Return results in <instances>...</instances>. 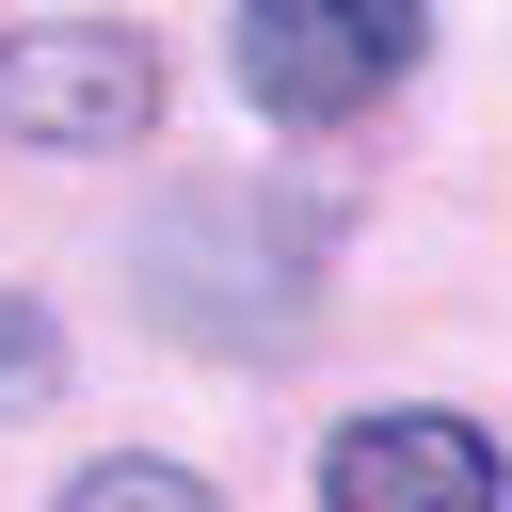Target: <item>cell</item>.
I'll return each instance as SVG.
<instances>
[{"label": "cell", "instance_id": "cell-1", "mask_svg": "<svg viewBox=\"0 0 512 512\" xmlns=\"http://www.w3.org/2000/svg\"><path fill=\"white\" fill-rule=\"evenodd\" d=\"M416 0H240L224 16V64H240V96L272 112V128H336V112H368L400 64H416Z\"/></svg>", "mask_w": 512, "mask_h": 512}, {"label": "cell", "instance_id": "cell-2", "mask_svg": "<svg viewBox=\"0 0 512 512\" xmlns=\"http://www.w3.org/2000/svg\"><path fill=\"white\" fill-rule=\"evenodd\" d=\"M144 112H160V64H144V32H112V16L0 32V128H16V144H64V160H96V144H128Z\"/></svg>", "mask_w": 512, "mask_h": 512}, {"label": "cell", "instance_id": "cell-3", "mask_svg": "<svg viewBox=\"0 0 512 512\" xmlns=\"http://www.w3.org/2000/svg\"><path fill=\"white\" fill-rule=\"evenodd\" d=\"M320 512H496V448H480L464 416H432V400L352 416V432L320 448Z\"/></svg>", "mask_w": 512, "mask_h": 512}, {"label": "cell", "instance_id": "cell-4", "mask_svg": "<svg viewBox=\"0 0 512 512\" xmlns=\"http://www.w3.org/2000/svg\"><path fill=\"white\" fill-rule=\"evenodd\" d=\"M48 512H224V496H208L192 464H144V448H128V464H80Z\"/></svg>", "mask_w": 512, "mask_h": 512}, {"label": "cell", "instance_id": "cell-5", "mask_svg": "<svg viewBox=\"0 0 512 512\" xmlns=\"http://www.w3.org/2000/svg\"><path fill=\"white\" fill-rule=\"evenodd\" d=\"M0 384H48V352H32V320H16V288H0Z\"/></svg>", "mask_w": 512, "mask_h": 512}]
</instances>
